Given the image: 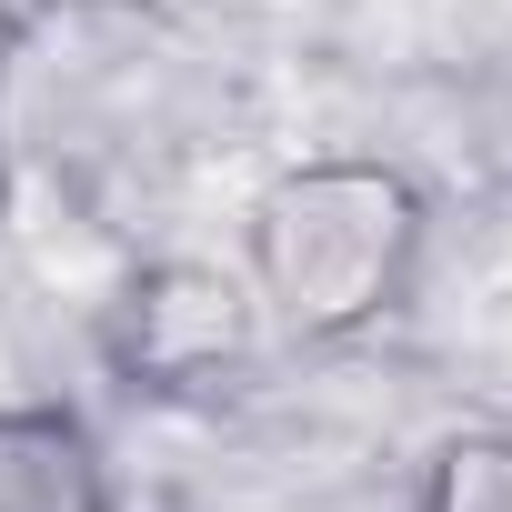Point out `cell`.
I'll return each mask as SVG.
<instances>
[{"label": "cell", "mask_w": 512, "mask_h": 512, "mask_svg": "<svg viewBox=\"0 0 512 512\" xmlns=\"http://www.w3.org/2000/svg\"><path fill=\"white\" fill-rule=\"evenodd\" d=\"M422 512H512V432H452L422 472Z\"/></svg>", "instance_id": "5b68a950"}, {"label": "cell", "mask_w": 512, "mask_h": 512, "mask_svg": "<svg viewBox=\"0 0 512 512\" xmlns=\"http://www.w3.org/2000/svg\"><path fill=\"white\" fill-rule=\"evenodd\" d=\"M171 91H181V51L161 21L101 11V0L41 11L0 51V161L81 201L141 151V131L171 121Z\"/></svg>", "instance_id": "7a4b0ae2"}, {"label": "cell", "mask_w": 512, "mask_h": 512, "mask_svg": "<svg viewBox=\"0 0 512 512\" xmlns=\"http://www.w3.org/2000/svg\"><path fill=\"white\" fill-rule=\"evenodd\" d=\"M462 141H472V161L512 191V31L472 61V81H462Z\"/></svg>", "instance_id": "8992f818"}, {"label": "cell", "mask_w": 512, "mask_h": 512, "mask_svg": "<svg viewBox=\"0 0 512 512\" xmlns=\"http://www.w3.org/2000/svg\"><path fill=\"white\" fill-rule=\"evenodd\" d=\"M0 512H111V472L61 402H0Z\"/></svg>", "instance_id": "277c9868"}, {"label": "cell", "mask_w": 512, "mask_h": 512, "mask_svg": "<svg viewBox=\"0 0 512 512\" xmlns=\"http://www.w3.org/2000/svg\"><path fill=\"white\" fill-rule=\"evenodd\" d=\"M422 191L392 161L332 151L292 161L262 201H251V302H262L292 342H352L382 312H402L422 272Z\"/></svg>", "instance_id": "6da1fadb"}, {"label": "cell", "mask_w": 512, "mask_h": 512, "mask_svg": "<svg viewBox=\"0 0 512 512\" xmlns=\"http://www.w3.org/2000/svg\"><path fill=\"white\" fill-rule=\"evenodd\" d=\"M251 312H262L251 282H231V272H211V262H161V272H141V292H131L121 362H131L141 382H161V392H191V382H211V372L241 362Z\"/></svg>", "instance_id": "3957f363"}]
</instances>
